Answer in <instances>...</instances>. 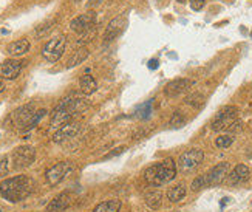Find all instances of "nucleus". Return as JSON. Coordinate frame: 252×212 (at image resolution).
Masks as SVG:
<instances>
[{
	"label": "nucleus",
	"instance_id": "30",
	"mask_svg": "<svg viewBox=\"0 0 252 212\" xmlns=\"http://www.w3.org/2000/svg\"><path fill=\"white\" fill-rule=\"evenodd\" d=\"M186 103L193 106V107H200L204 103V98L201 95H198V93H195V95H190V96L186 98Z\"/></svg>",
	"mask_w": 252,
	"mask_h": 212
},
{
	"label": "nucleus",
	"instance_id": "7",
	"mask_svg": "<svg viewBox=\"0 0 252 212\" xmlns=\"http://www.w3.org/2000/svg\"><path fill=\"white\" fill-rule=\"evenodd\" d=\"M73 171V164L68 161H61L58 164L51 166L50 169L45 174L47 178V183L50 186H58L59 183H62L65 178H67Z\"/></svg>",
	"mask_w": 252,
	"mask_h": 212
},
{
	"label": "nucleus",
	"instance_id": "15",
	"mask_svg": "<svg viewBox=\"0 0 252 212\" xmlns=\"http://www.w3.org/2000/svg\"><path fill=\"white\" fill-rule=\"evenodd\" d=\"M79 130H81V124H78V122H68V124H65L63 127H61L54 132L53 141L54 142H63L67 140H71L78 135Z\"/></svg>",
	"mask_w": 252,
	"mask_h": 212
},
{
	"label": "nucleus",
	"instance_id": "33",
	"mask_svg": "<svg viewBox=\"0 0 252 212\" xmlns=\"http://www.w3.org/2000/svg\"><path fill=\"white\" fill-rule=\"evenodd\" d=\"M204 2L206 0H190V8L193 11H200L204 6Z\"/></svg>",
	"mask_w": 252,
	"mask_h": 212
},
{
	"label": "nucleus",
	"instance_id": "24",
	"mask_svg": "<svg viewBox=\"0 0 252 212\" xmlns=\"http://www.w3.org/2000/svg\"><path fill=\"white\" fill-rule=\"evenodd\" d=\"M152 104H153V101L150 99V101H146L144 104L138 106L136 110H135V116L138 119H147L150 116V113H152Z\"/></svg>",
	"mask_w": 252,
	"mask_h": 212
},
{
	"label": "nucleus",
	"instance_id": "16",
	"mask_svg": "<svg viewBox=\"0 0 252 212\" xmlns=\"http://www.w3.org/2000/svg\"><path fill=\"white\" fill-rule=\"evenodd\" d=\"M249 175H251V171L249 167L245 166V164H238L234 167V171L227 175V184L229 186H238V184H243L249 180Z\"/></svg>",
	"mask_w": 252,
	"mask_h": 212
},
{
	"label": "nucleus",
	"instance_id": "32",
	"mask_svg": "<svg viewBox=\"0 0 252 212\" xmlns=\"http://www.w3.org/2000/svg\"><path fill=\"white\" fill-rule=\"evenodd\" d=\"M8 171H9V167H8V158L6 157L0 158V177L8 175Z\"/></svg>",
	"mask_w": 252,
	"mask_h": 212
},
{
	"label": "nucleus",
	"instance_id": "8",
	"mask_svg": "<svg viewBox=\"0 0 252 212\" xmlns=\"http://www.w3.org/2000/svg\"><path fill=\"white\" fill-rule=\"evenodd\" d=\"M36 160V150L31 146H20L13 152L14 169H27Z\"/></svg>",
	"mask_w": 252,
	"mask_h": 212
},
{
	"label": "nucleus",
	"instance_id": "20",
	"mask_svg": "<svg viewBox=\"0 0 252 212\" xmlns=\"http://www.w3.org/2000/svg\"><path fill=\"white\" fill-rule=\"evenodd\" d=\"M123 203L119 200H107V202H102L97 205L93 212H119L121 211Z\"/></svg>",
	"mask_w": 252,
	"mask_h": 212
},
{
	"label": "nucleus",
	"instance_id": "10",
	"mask_svg": "<svg viewBox=\"0 0 252 212\" xmlns=\"http://www.w3.org/2000/svg\"><path fill=\"white\" fill-rule=\"evenodd\" d=\"M94 20H96V13H93V11H89V13L74 17L70 22V28L74 33H78V35H84L85 31H89L90 28L94 27Z\"/></svg>",
	"mask_w": 252,
	"mask_h": 212
},
{
	"label": "nucleus",
	"instance_id": "35",
	"mask_svg": "<svg viewBox=\"0 0 252 212\" xmlns=\"http://www.w3.org/2000/svg\"><path fill=\"white\" fill-rule=\"evenodd\" d=\"M149 69H150V70L158 69V59H150V61H149Z\"/></svg>",
	"mask_w": 252,
	"mask_h": 212
},
{
	"label": "nucleus",
	"instance_id": "22",
	"mask_svg": "<svg viewBox=\"0 0 252 212\" xmlns=\"http://www.w3.org/2000/svg\"><path fill=\"white\" fill-rule=\"evenodd\" d=\"M186 197V186L184 184H177L173 186L170 191L167 192V198L170 200L172 203H178Z\"/></svg>",
	"mask_w": 252,
	"mask_h": 212
},
{
	"label": "nucleus",
	"instance_id": "21",
	"mask_svg": "<svg viewBox=\"0 0 252 212\" xmlns=\"http://www.w3.org/2000/svg\"><path fill=\"white\" fill-rule=\"evenodd\" d=\"M87 58H89V50H87L85 47H82V48H79V50H76V51H74V54L68 59L67 67H68V69H73V67L82 64Z\"/></svg>",
	"mask_w": 252,
	"mask_h": 212
},
{
	"label": "nucleus",
	"instance_id": "38",
	"mask_svg": "<svg viewBox=\"0 0 252 212\" xmlns=\"http://www.w3.org/2000/svg\"><path fill=\"white\" fill-rule=\"evenodd\" d=\"M71 2H82V0H71Z\"/></svg>",
	"mask_w": 252,
	"mask_h": 212
},
{
	"label": "nucleus",
	"instance_id": "18",
	"mask_svg": "<svg viewBox=\"0 0 252 212\" xmlns=\"http://www.w3.org/2000/svg\"><path fill=\"white\" fill-rule=\"evenodd\" d=\"M30 50V40L28 39H20L16 42H11L6 47V53L9 56H22Z\"/></svg>",
	"mask_w": 252,
	"mask_h": 212
},
{
	"label": "nucleus",
	"instance_id": "37",
	"mask_svg": "<svg viewBox=\"0 0 252 212\" xmlns=\"http://www.w3.org/2000/svg\"><path fill=\"white\" fill-rule=\"evenodd\" d=\"M3 88H5V84H3L2 81H0V93H2V92H3Z\"/></svg>",
	"mask_w": 252,
	"mask_h": 212
},
{
	"label": "nucleus",
	"instance_id": "3",
	"mask_svg": "<svg viewBox=\"0 0 252 212\" xmlns=\"http://www.w3.org/2000/svg\"><path fill=\"white\" fill-rule=\"evenodd\" d=\"M175 175H177V164L172 158H167L164 161H159L157 164L150 166L144 172V180L150 186H162L170 183Z\"/></svg>",
	"mask_w": 252,
	"mask_h": 212
},
{
	"label": "nucleus",
	"instance_id": "27",
	"mask_svg": "<svg viewBox=\"0 0 252 212\" xmlns=\"http://www.w3.org/2000/svg\"><path fill=\"white\" fill-rule=\"evenodd\" d=\"M232 142H234L232 135H221V137H218V138L215 140L217 147H220V149H226V147H229Z\"/></svg>",
	"mask_w": 252,
	"mask_h": 212
},
{
	"label": "nucleus",
	"instance_id": "6",
	"mask_svg": "<svg viewBox=\"0 0 252 212\" xmlns=\"http://www.w3.org/2000/svg\"><path fill=\"white\" fill-rule=\"evenodd\" d=\"M65 47H67V37L56 36L45 43V47H43V50H42V56L48 62H58L62 58Z\"/></svg>",
	"mask_w": 252,
	"mask_h": 212
},
{
	"label": "nucleus",
	"instance_id": "9",
	"mask_svg": "<svg viewBox=\"0 0 252 212\" xmlns=\"http://www.w3.org/2000/svg\"><path fill=\"white\" fill-rule=\"evenodd\" d=\"M32 115H34V104H25L11 113L9 121L13 122L17 129L25 130Z\"/></svg>",
	"mask_w": 252,
	"mask_h": 212
},
{
	"label": "nucleus",
	"instance_id": "2",
	"mask_svg": "<svg viewBox=\"0 0 252 212\" xmlns=\"http://www.w3.org/2000/svg\"><path fill=\"white\" fill-rule=\"evenodd\" d=\"M34 189V181L27 175H17L13 178H6L0 183V194L11 203H17L31 195Z\"/></svg>",
	"mask_w": 252,
	"mask_h": 212
},
{
	"label": "nucleus",
	"instance_id": "34",
	"mask_svg": "<svg viewBox=\"0 0 252 212\" xmlns=\"http://www.w3.org/2000/svg\"><path fill=\"white\" fill-rule=\"evenodd\" d=\"M102 2H104V0H90V2L87 3V6H89V8H94L97 5H101Z\"/></svg>",
	"mask_w": 252,
	"mask_h": 212
},
{
	"label": "nucleus",
	"instance_id": "28",
	"mask_svg": "<svg viewBox=\"0 0 252 212\" xmlns=\"http://www.w3.org/2000/svg\"><path fill=\"white\" fill-rule=\"evenodd\" d=\"M184 122H186V118L181 115V111H175L172 119H170V126L175 127V129H178V127L184 126Z\"/></svg>",
	"mask_w": 252,
	"mask_h": 212
},
{
	"label": "nucleus",
	"instance_id": "26",
	"mask_svg": "<svg viewBox=\"0 0 252 212\" xmlns=\"http://www.w3.org/2000/svg\"><path fill=\"white\" fill-rule=\"evenodd\" d=\"M54 25H56V20H48V22H45V24H42L40 27H37L36 28V37H42V36H45L48 31H51L53 28H54Z\"/></svg>",
	"mask_w": 252,
	"mask_h": 212
},
{
	"label": "nucleus",
	"instance_id": "39",
	"mask_svg": "<svg viewBox=\"0 0 252 212\" xmlns=\"http://www.w3.org/2000/svg\"><path fill=\"white\" fill-rule=\"evenodd\" d=\"M178 2H181V3H183V2H186V0H178Z\"/></svg>",
	"mask_w": 252,
	"mask_h": 212
},
{
	"label": "nucleus",
	"instance_id": "19",
	"mask_svg": "<svg viewBox=\"0 0 252 212\" xmlns=\"http://www.w3.org/2000/svg\"><path fill=\"white\" fill-rule=\"evenodd\" d=\"M79 87H81V92L84 95H92L96 92V88H97V84L94 81V77L90 76V74H84L81 77V81H79Z\"/></svg>",
	"mask_w": 252,
	"mask_h": 212
},
{
	"label": "nucleus",
	"instance_id": "13",
	"mask_svg": "<svg viewBox=\"0 0 252 212\" xmlns=\"http://www.w3.org/2000/svg\"><path fill=\"white\" fill-rule=\"evenodd\" d=\"M22 67H24V62H20L17 59H8L0 64V77L13 81L20 74Z\"/></svg>",
	"mask_w": 252,
	"mask_h": 212
},
{
	"label": "nucleus",
	"instance_id": "1",
	"mask_svg": "<svg viewBox=\"0 0 252 212\" xmlns=\"http://www.w3.org/2000/svg\"><path fill=\"white\" fill-rule=\"evenodd\" d=\"M87 108H89V103H87V99L76 98L73 95L67 96V98H63L56 107H54L53 113H51L50 124H51L53 129H61L65 124L71 122V119L76 115L82 113V111H85Z\"/></svg>",
	"mask_w": 252,
	"mask_h": 212
},
{
	"label": "nucleus",
	"instance_id": "12",
	"mask_svg": "<svg viewBox=\"0 0 252 212\" xmlns=\"http://www.w3.org/2000/svg\"><path fill=\"white\" fill-rule=\"evenodd\" d=\"M126 27H127V16L126 14L115 17L110 24L107 25V30L104 33V40L105 42H112L119 35H123V31L126 30Z\"/></svg>",
	"mask_w": 252,
	"mask_h": 212
},
{
	"label": "nucleus",
	"instance_id": "25",
	"mask_svg": "<svg viewBox=\"0 0 252 212\" xmlns=\"http://www.w3.org/2000/svg\"><path fill=\"white\" fill-rule=\"evenodd\" d=\"M45 113H47V110L45 108H40V110H37V111H34V115L31 116V119H30V122H28V126H27V129L25 130H31V129H34L37 124H39V121L45 116Z\"/></svg>",
	"mask_w": 252,
	"mask_h": 212
},
{
	"label": "nucleus",
	"instance_id": "23",
	"mask_svg": "<svg viewBox=\"0 0 252 212\" xmlns=\"http://www.w3.org/2000/svg\"><path fill=\"white\" fill-rule=\"evenodd\" d=\"M161 200H162V194L159 191H152L146 195V205L150 209L157 211L161 208Z\"/></svg>",
	"mask_w": 252,
	"mask_h": 212
},
{
	"label": "nucleus",
	"instance_id": "11",
	"mask_svg": "<svg viewBox=\"0 0 252 212\" xmlns=\"http://www.w3.org/2000/svg\"><path fill=\"white\" fill-rule=\"evenodd\" d=\"M229 175V163H218L212 169L207 172L206 177V184L207 186H217L224 181V178Z\"/></svg>",
	"mask_w": 252,
	"mask_h": 212
},
{
	"label": "nucleus",
	"instance_id": "29",
	"mask_svg": "<svg viewBox=\"0 0 252 212\" xmlns=\"http://www.w3.org/2000/svg\"><path fill=\"white\" fill-rule=\"evenodd\" d=\"M94 35H96V27L90 28L89 31H85L84 35H81V39L78 40V45H84V43L90 42L94 37Z\"/></svg>",
	"mask_w": 252,
	"mask_h": 212
},
{
	"label": "nucleus",
	"instance_id": "17",
	"mask_svg": "<svg viewBox=\"0 0 252 212\" xmlns=\"http://www.w3.org/2000/svg\"><path fill=\"white\" fill-rule=\"evenodd\" d=\"M71 203V195L68 192H62L56 198H53L47 206V212H63Z\"/></svg>",
	"mask_w": 252,
	"mask_h": 212
},
{
	"label": "nucleus",
	"instance_id": "36",
	"mask_svg": "<svg viewBox=\"0 0 252 212\" xmlns=\"http://www.w3.org/2000/svg\"><path fill=\"white\" fill-rule=\"evenodd\" d=\"M123 152H124V147L115 149V152H112V153H108V155H107V158H112V157H115V155H118V153H123Z\"/></svg>",
	"mask_w": 252,
	"mask_h": 212
},
{
	"label": "nucleus",
	"instance_id": "4",
	"mask_svg": "<svg viewBox=\"0 0 252 212\" xmlns=\"http://www.w3.org/2000/svg\"><path fill=\"white\" fill-rule=\"evenodd\" d=\"M237 121H238V108L234 106H227L218 111L211 126L214 132H223V130L229 132V129Z\"/></svg>",
	"mask_w": 252,
	"mask_h": 212
},
{
	"label": "nucleus",
	"instance_id": "14",
	"mask_svg": "<svg viewBox=\"0 0 252 212\" xmlns=\"http://www.w3.org/2000/svg\"><path fill=\"white\" fill-rule=\"evenodd\" d=\"M192 81L190 79H186V77H181V79H175L172 82H169L164 88V95L169 96V98H175V96H180L181 93L188 92L189 88L192 87Z\"/></svg>",
	"mask_w": 252,
	"mask_h": 212
},
{
	"label": "nucleus",
	"instance_id": "31",
	"mask_svg": "<svg viewBox=\"0 0 252 212\" xmlns=\"http://www.w3.org/2000/svg\"><path fill=\"white\" fill-rule=\"evenodd\" d=\"M206 177L204 175H200L198 178H195L193 183H192V191H200V189L206 187Z\"/></svg>",
	"mask_w": 252,
	"mask_h": 212
},
{
	"label": "nucleus",
	"instance_id": "5",
	"mask_svg": "<svg viewBox=\"0 0 252 212\" xmlns=\"http://www.w3.org/2000/svg\"><path fill=\"white\" fill-rule=\"evenodd\" d=\"M204 160V152L201 149H190L184 152L178 160V171L181 174H190Z\"/></svg>",
	"mask_w": 252,
	"mask_h": 212
}]
</instances>
